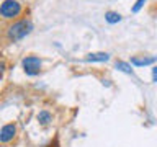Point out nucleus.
I'll list each match as a JSON object with an SVG mask.
<instances>
[{"mask_svg": "<svg viewBox=\"0 0 157 147\" xmlns=\"http://www.w3.org/2000/svg\"><path fill=\"white\" fill-rule=\"evenodd\" d=\"M33 31V23L28 18H21L7 28V39L12 43H18L23 38H26Z\"/></svg>", "mask_w": 157, "mask_h": 147, "instance_id": "1", "label": "nucleus"}, {"mask_svg": "<svg viewBox=\"0 0 157 147\" xmlns=\"http://www.w3.org/2000/svg\"><path fill=\"white\" fill-rule=\"evenodd\" d=\"M21 12H23V7L18 0H3L2 7H0V13H2L5 20L17 18Z\"/></svg>", "mask_w": 157, "mask_h": 147, "instance_id": "2", "label": "nucleus"}, {"mask_svg": "<svg viewBox=\"0 0 157 147\" xmlns=\"http://www.w3.org/2000/svg\"><path fill=\"white\" fill-rule=\"evenodd\" d=\"M41 59H39L38 56H26L23 59V62H21V66H23V70L26 75L29 77H34V75H38L39 70H41Z\"/></svg>", "mask_w": 157, "mask_h": 147, "instance_id": "3", "label": "nucleus"}, {"mask_svg": "<svg viewBox=\"0 0 157 147\" xmlns=\"http://www.w3.org/2000/svg\"><path fill=\"white\" fill-rule=\"evenodd\" d=\"M15 134H17V126L15 124H5L2 127V132H0V141L3 142H8V141H12Z\"/></svg>", "mask_w": 157, "mask_h": 147, "instance_id": "4", "label": "nucleus"}, {"mask_svg": "<svg viewBox=\"0 0 157 147\" xmlns=\"http://www.w3.org/2000/svg\"><path fill=\"white\" fill-rule=\"evenodd\" d=\"M155 61H157L155 56H149V57H146V56H134V57H131V64H132V66H136V67L151 66V64H154Z\"/></svg>", "mask_w": 157, "mask_h": 147, "instance_id": "5", "label": "nucleus"}, {"mask_svg": "<svg viewBox=\"0 0 157 147\" xmlns=\"http://www.w3.org/2000/svg\"><path fill=\"white\" fill-rule=\"evenodd\" d=\"M108 59H110V54L108 52H90V54H87L85 61H88V62H106Z\"/></svg>", "mask_w": 157, "mask_h": 147, "instance_id": "6", "label": "nucleus"}, {"mask_svg": "<svg viewBox=\"0 0 157 147\" xmlns=\"http://www.w3.org/2000/svg\"><path fill=\"white\" fill-rule=\"evenodd\" d=\"M105 21L110 23V24H116V23L121 21V15L118 12H111V10H110V12L105 13Z\"/></svg>", "mask_w": 157, "mask_h": 147, "instance_id": "7", "label": "nucleus"}, {"mask_svg": "<svg viewBox=\"0 0 157 147\" xmlns=\"http://www.w3.org/2000/svg\"><path fill=\"white\" fill-rule=\"evenodd\" d=\"M115 67L118 69V70L124 72V74H132L131 64H128V62H124V61H116V62H115Z\"/></svg>", "mask_w": 157, "mask_h": 147, "instance_id": "8", "label": "nucleus"}, {"mask_svg": "<svg viewBox=\"0 0 157 147\" xmlns=\"http://www.w3.org/2000/svg\"><path fill=\"white\" fill-rule=\"evenodd\" d=\"M38 121L41 123L43 126H48L49 123L52 121V116H51V113H48V111H41L38 115Z\"/></svg>", "mask_w": 157, "mask_h": 147, "instance_id": "9", "label": "nucleus"}, {"mask_svg": "<svg viewBox=\"0 0 157 147\" xmlns=\"http://www.w3.org/2000/svg\"><path fill=\"white\" fill-rule=\"evenodd\" d=\"M146 2H147V0H136V3L132 5V8H131V10H132V13H139V12H141V8L144 7V3H146Z\"/></svg>", "mask_w": 157, "mask_h": 147, "instance_id": "10", "label": "nucleus"}, {"mask_svg": "<svg viewBox=\"0 0 157 147\" xmlns=\"http://www.w3.org/2000/svg\"><path fill=\"white\" fill-rule=\"evenodd\" d=\"M152 82H155V83H157V66L152 69Z\"/></svg>", "mask_w": 157, "mask_h": 147, "instance_id": "11", "label": "nucleus"}]
</instances>
